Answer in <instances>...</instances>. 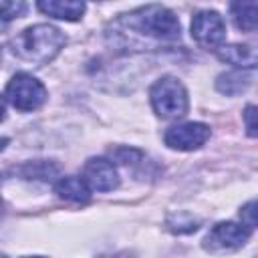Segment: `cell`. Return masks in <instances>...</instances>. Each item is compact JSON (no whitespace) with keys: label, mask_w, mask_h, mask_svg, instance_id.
I'll return each instance as SVG.
<instances>
[{"label":"cell","mask_w":258,"mask_h":258,"mask_svg":"<svg viewBox=\"0 0 258 258\" xmlns=\"http://www.w3.org/2000/svg\"><path fill=\"white\" fill-rule=\"evenodd\" d=\"M149 101L157 117L177 119L189 109V99L183 83L175 77H161L149 89Z\"/></svg>","instance_id":"obj_3"},{"label":"cell","mask_w":258,"mask_h":258,"mask_svg":"<svg viewBox=\"0 0 258 258\" xmlns=\"http://www.w3.org/2000/svg\"><path fill=\"white\" fill-rule=\"evenodd\" d=\"M4 115H6V103H4V97L0 95V121L4 119Z\"/></svg>","instance_id":"obj_18"},{"label":"cell","mask_w":258,"mask_h":258,"mask_svg":"<svg viewBox=\"0 0 258 258\" xmlns=\"http://www.w3.org/2000/svg\"><path fill=\"white\" fill-rule=\"evenodd\" d=\"M64 34L52 24H34L18 32L12 40V52L30 64H48L64 46Z\"/></svg>","instance_id":"obj_2"},{"label":"cell","mask_w":258,"mask_h":258,"mask_svg":"<svg viewBox=\"0 0 258 258\" xmlns=\"http://www.w3.org/2000/svg\"><path fill=\"white\" fill-rule=\"evenodd\" d=\"M210 137V127L206 123H198V121H187V123H177L171 125L165 135L163 141L169 149H177V151H194L200 149Z\"/></svg>","instance_id":"obj_7"},{"label":"cell","mask_w":258,"mask_h":258,"mask_svg":"<svg viewBox=\"0 0 258 258\" xmlns=\"http://www.w3.org/2000/svg\"><path fill=\"white\" fill-rule=\"evenodd\" d=\"M240 218H242V224L246 226V228H254L256 226V202L254 200H250L242 210H240Z\"/></svg>","instance_id":"obj_16"},{"label":"cell","mask_w":258,"mask_h":258,"mask_svg":"<svg viewBox=\"0 0 258 258\" xmlns=\"http://www.w3.org/2000/svg\"><path fill=\"white\" fill-rule=\"evenodd\" d=\"M218 58L236 67L238 71H252L258 62V56H256V48L250 46V44H222L218 50H216Z\"/></svg>","instance_id":"obj_9"},{"label":"cell","mask_w":258,"mask_h":258,"mask_svg":"<svg viewBox=\"0 0 258 258\" xmlns=\"http://www.w3.org/2000/svg\"><path fill=\"white\" fill-rule=\"evenodd\" d=\"M250 228H246L244 224H236V222H220L216 224L204 238V250H208L210 254H230L240 250L248 238H250Z\"/></svg>","instance_id":"obj_5"},{"label":"cell","mask_w":258,"mask_h":258,"mask_svg":"<svg viewBox=\"0 0 258 258\" xmlns=\"http://www.w3.org/2000/svg\"><path fill=\"white\" fill-rule=\"evenodd\" d=\"M24 258H44V256H24Z\"/></svg>","instance_id":"obj_20"},{"label":"cell","mask_w":258,"mask_h":258,"mask_svg":"<svg viewBox=\"0 0 258 258\" xmlns=\"http://www.w3.org/2000/svg\"><path fill=\"white\" fill-rule=\"evenodd\" d=\"M26 10L24 2H0V24L4 26L6 22L22 16Z\"/></svg>","instance_id":"obj_14"},{"label":"cell","mask_w":258,"mask_h":258,"mask_svg":"<svg viewBox=\"0 0 258 258\" xmlns=\"http://www.w3.org/2000/svg\"><path fill=\"white\" fill-rule=\"evenodd\" d=\"M81 177L91 187V191H113L119 185V173H117L113 161H109L105 157L87 159Z\"/></svg>","instance_id":"obj_8"},{"label":"cell","mask_w":258,"mask_h":258,"mask_svg":"<svg viewBox=\"0 0 258 258\" xmlns=\"http://www.w3.org/2000/svg\"><path fill=\"white\" fill-rule=\"evenodd\" d=\"M250 75L246 71H228V73H222L218 79H216V89L224 95H240L244 93L248 87H250Z\"/></svg>","instance_id":"obj_13"},{"label":"cell","mask_w":258,"mask_h":258,"mask_svg":"<svg viewBox=\"0 0 258 258\" xmlns=\"http://www.w3.org/2000/svg\"><path fill=\"white\" fill-rule=\"evenodd\" d=\"M54 191L58 198L75 204H85L91 200V187L85 183L83 177L77 175H64L54 183Z\"/></svg>","instance_id":"obj_11"},{"label":"cell","mask_w":258,"mask_h":258,"mask_svg":"<svg viewBox=\"0 0 258 258\" xmlns=\"http://www.w3.org/2000/svg\"><path fill=\"white\" fill-rule=\"evenodd\" d=\"M242 117H244V123H246V133L250 135V137H256L258 135V127H256V107L254 105H248L246 109H244V113H242Z\"/></svg>","instance_id":"obj_17"},{"label":"cell","mask_w":258,"mask_h":258,"mask_svg":"<svg viewBox=\"0 0 258 258\" xmlns=\"http://www.w3.org/2000/svg\"><path fill=\"white\" fill-rule=\"evenodd\" d=\"M111 157L119 163H131L133 161L131 157H141V151L133 149V147H117V149L111 151Z\"/></svg>","instance_id":"obj_15"},{"label":"cell","mask_w":258,"mask_h":258,"mask_svg":"<svg viewBox=\"0 0 258 258\" xmlns=\"http://www.w3.org/2000/svg\"><path fill=\"white\" fill-rule=\"evenodd\" d=\"M230 14H232V20H234V24H236L238 30H244V32H254L256 30L258 4L254 0L230 4Z\"/></svg>","instance_id":"obj_12"},{"label":"cell","mask_w":258,"mask_h":258,"mask_svg":"<svg viewBox=\"0 0 258 258\" xmlns=\"http://www.w3.org/2000/svg\"><path fill=\"white\" fill-rule=\"evenodd\" d=\"M6 145H8V139L6 137H0V151H4Z\"/></svg>","instance_id":"obj_19"},{"label":"cell","mask_w":258,"mask_h":258,"mask_svg":"<svg viewBox=\"0 0 258 258\" xmlns=\"http://www.w3.org/2000/svg\"><path fill=\"white\" fill-rule=\"evenodd\" d=\"M113 34L121 40L131 34L129 42H173L181 34V26L177 16L159 4L141 6L133 12L121 14V18L113 24Z\"/></svg>","instance_id":"obj_1"},{"label":"cell","mask_w":258,"mask_h":258,"mask_svg":"<svg viewBox=\"0 0 258 258\" xmlns=\"http://www.w3.org/2000/svg\"><path fill=\"white\" fill-rule=\"evenodd\" d=\"M36 8L52 18L75 22L85 14V2H73V0H42L36 4Z\"/></svg>","instance_id":"obj_10"},{"label":"cell","mask_w":258,"mask_h":258,"mask_svg":"<svg viewBox=\"0 0 258 258\" xmlns=\"http://www.w3.org/2000/svg\"><path fill=\"white\" fill-rule=\"evenodd\" d=\"M6 99L18 111H34L46 101V87L28 73H16L6 85Z\"/></svg>","instance_id":"obj_4"},{"label":"cell","mask_w":258,"mask_h":258,"mask_svg":"<svg viewBox=\"0 0 258 258\" xmlns=\"http://www.w3.org/2000/svg\"><path fill=\"white\" fill-rule=\"evenodd\" d=\"M0 258H6V256H4V254H0Z\"/></svg>","instance_id":"obj_21"},{"label":"cell","mask_w":258,"mask_h":258,"mask_svg":"<svg viewBox=\"0 0 258 258\" xmlns=\"http://www.w3.org/2000/svg\"><path fill=\"white\" fill-rule=\"evenodd\" d=\"M191 36L200 46H204L208 50H218L226 40L224 18L216 10L198 12L191 20Z\"/></svg>","instance_id":"obj_6"}]
</instances>
